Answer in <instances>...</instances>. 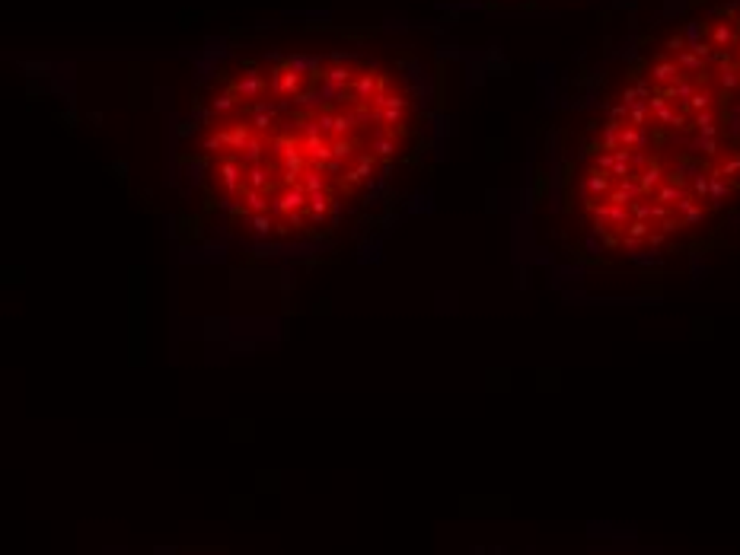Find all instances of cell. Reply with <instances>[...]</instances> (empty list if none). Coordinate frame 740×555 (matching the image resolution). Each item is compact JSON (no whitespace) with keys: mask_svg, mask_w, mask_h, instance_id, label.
<instances>
[{"mask_svg":"<svg viewBox=\"0 0 740 555\" xmlns=\"http://www.w3.org/2000/svg\"><path fill=\"white\" fill-rule=\"evenodd\" d=\"M431 147V93L402 51L339 39L224 48L175 128V246L240 265L364 249L412 201Z\"/></svg>","mask_w":740,"mask_h":555,"instance_id":"1","label":"cell"},{"mask_svg":"<svg viewBox=\"0 0 740 555\" xmlns=\"http://www.w3.org/2000/svg\"><path fill=\"white\" fill-rule=\"evenodd\" d=\"M552 246L661 272L740 233V0H699L623 64L556 169Z\"/></svg>","mask_w":740,"mask_h":555,"instance_id":"2","label":"cell"}]
</instances>
